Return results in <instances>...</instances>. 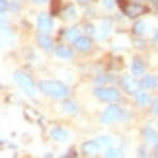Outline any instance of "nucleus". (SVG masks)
<instances>
[{"label": "nucleus", "instance_id": "f8f14e48", "mask_svg": "<svg viewBox=\"0 0 158 158\" xmlns=\"http://www.w3.org/2000/svg\"><path fill=\"white\" fill-rule=\"evenodd\" d=\"M141 86H143L144 90H152L154 86H158V76H154V74L144 76L143 80H141Z\"/></svg>", "mask_w": 158, "mask_h": 158}, {"label": "nucleus", "instance_id": "f257e3e1", "mask_svg": "<svg viewBox=\"0 0 158 158\" xmlns=\"http://www.w3.org/2000/svg\"><path fill=\"white\" fill-rule=\"evenodd\" d=\"M39 90L51 98H66L69 96V88L63 82H53V80H43L39 84Z\"/></svg>", "mask_w": 158, "mask_h": 158}, {"label": "nucleus", "instance_id": "412c9836", "mask_svg": "<svg viewBox=\"0 0 158 158\" xmlns=\"http://www.w3.org/2000/svg\"><path fill=\"white\" fill-rule=\"evenodd\" d=\"M106 158H123V152L119 148H107L106 150Z\"/></svg>", "mask_w": 158, "mask_h": 158}, {"label": "nucleus", "instance_id": "bb28decb", "mask_svg": "<svg viewBox=\"0 0 158 158\" xmlns=\"http://www.w3.org/2000/svg\"><path fill=\"white\" fill-rule=\"evenodd\" d=\"M104 4H106V8H113V0H104Z\"/></svg>", "mask_w": 158, "mask_h": 158}, {"label": "nucleus", "instance_id": "393cba45", "mask_svg": "<svg viewBox=\"0 0 158 158\" xmlns=\"http://www.w3.org/2000/svg\"><path fill=\"white\" fill-rule=\"evenodd\" d=\"M152 113L158 117V100H156V102H152Z\"/></svg>", "mask_w": 158, "mask_h": 158}, {"label": "nucleus", "instance_id": "72a5a7b5", "mask_svg": "<svg viewBox=\"0 0 158 158\" xmlns=\"http://www.w3.org/2000/svg\"><path fill=\"white\" fill-rule=\"evenodd\" d=\"M80 2H88V0H80Z\"/></svg>", "mask_w": 158, "mask_h": 158}, {"label": "nucleus", "instance_id": "ddd939ff", "mask_svg": "<svg viewBox=\"0 0 158 158\" xmlns=\"http://www.w3.org/2000/svg\"><path fill=\"white\" fill-rule=\"evenodd\" d=\"M131 72H133L135 76H141L143 72H144V63H143L141 59H135V60L131 63Z\"/></svg>", "mask_w": 158, "mask_h": 158}, {"label": "nucleus", "instance_id": "7c9ffc66", "mask_svg": "<svg viewBox=\"0 0 158 158\" xmlns=\"http://www.w3.org/2000/svg\"><path fill=\"white\" fill-rule=\"evenodd\" d=\"M154 156H156V158H158V143H156V144H154Z\"/></svg>", "mask_w": 158, "mask_h": 158}, {"label": "nucleus", "instance_id": "a211bd4d", "mask_svg": "<svg viewBox=\"0 0 158 158\" xmlns=\"http://www.w3.org/2000/svg\"><path fill=\"white\" fill-rule=\"evenodd\" d=\"M135 98H137V104L139 106H148L150 104V94H147V92H139Z\"/></svg>", "mask_w": 158, "mask_h": 158}, {"label": "nucleus", "instance_id": "cd10ccee", "mask_svg": "<svg viewBox=\"0 0 158 158\" xmlns=\"http://www.w3.org/2000/svg\"><path fill=\"white\" fill-rule=\"evenodd\" d=\"M86 33L92 35V33H94V27H92V26H86Z\"/></svg>", "mask_w": 158, "mask_h": 158}, {"label": "nucleus", "instance_id": "dca6fc26", "mask_svg": "<svg viewBox=\"0 0 158 158\" xmlns=\"http://www.w3.org/2000/svg\"><path fill=\"white\" fill-rule=\"evenodd\" d=\"M109 27H111V22H109V20H104V22L100 23V27H98V37H100V39L107 37V33H109Z\"/></svg>", "mask_w": 158, "mask_h": 158}, {"label": "nucleus", "instance_id": "20e7f679", "mask_svg": "<svg viewBox=\"0 0 158 158\" xmlns=\"http://www.w3.org/2000/svg\"><path fill=\"white\" fill-rule=\"evenodd\" d=\"M119 115H121V109H119L117 106H109L107 109H104V113H102L100 121L107 125V123H113V121H117Z\"/></svg>", "mask_w": 158, "mask_h": 158}, {"label": "nucleus", "instance_id": "a878e982", "mask_svg": "<svg viewBox=\"0 0 158 158\" xmlns=\"http://www.w3.org/2000/svg\"><path fill=\"white\" fill-rule=\"evenodd\" d=\"M0 6H2V12L8 10V0H0Z\"/></svg>", "mask_w": 158, "mask_h": 158}, {"label": "nucleus", "instance_id": "7ed1b4c3", "mask_svg": "<svg viewBox=\"0 0 158 158\" xmlns=\"http://www.w3.org/2000/svg\"><path fill=\"white\" fill-rule=\"evenodd\" d=\"M96 98L102 100V102H117L119 100V90L115 88H109V86H100L96 88Z\"/></svg>", "mask_w": 158, "mask_h": 158}, {"label": "nucleus", "instance_id": "9d476101", "mask_svg": "<svg viewBox=\"0 0 158 158\" xmlns=\"http://www.w3.org/2000/svg\"><path fill=\"white\" fill-rule=\"evenodd\" d=\"M74 47H76L78 51L86 53V51L92 49V39H90L88 35H86V37H80V39H76V41H74Z\"/></svg>", "mask_w": 158, "mask_h": 158}, {"label": "nucleus", "instance_id": "0eeeda50", "mask_svg": "<svg viewBox=\"0 0 158 158\" xmlns=\"http://www.w3.org/2000/svg\"><path fill=\"white\" fill-rule=\"evenodd\" d=\"M37 27H39V31H43V33H49L51 31V29H53V20L49 18V14L37 16Z\"/></svg>", "mask_w": 158, "mask_h": 158}, {"label": "nucleus", "instance_id": "b1692460", "mask_svg": "<svg viewBox=\"0 0 158 158\" xmlns=\"http://www.w3.org/2000/svg\"><path fill=\"white\" fill-rule=\"evenodd\" d=\"M96 141H98V143L102 144V148H104V147H109V143H111V139H109V137H98Z\"/></svg>", "mask_w": 158, "mask_h": 158}, {"label": "nucleus", "instance_id": "4be33fe9", "mask_svg": "<svg viewBox=\"0 0 158 158\" xmlns=\"http://www.w3.org/2000/svg\"><path fill=\"white\" fill-rule=\"evenodd\" d=\"M64 111H69V113H76V111H78V106L74 104V102H64Z\"/></svg>", "mask_w": 158, "mask_h": 158}, {"label": "nucleus", "instance_id": "39448f33", "mask_svg": "<svg viewBox=\"0 0 158 158\" xmlns=\"http://www.w3.org/2000/svg\"><path fill=\"white\" fill-rule=\"evenodd\" d=\"M121 86H123V90L127 94H131V96H137L141 90H139V84L135 82V78H131V76H121Z\"/></svg>", "mask_w": 158, "mask_h": 158}, {"label": "nucleus", "instance_id": "6ab92c4d", "mask_svg": "<svg viewBox=\"0 0 158 158\" xmlns=\"http://www.w3.org/2000/svg\"><path fill=\"white\" fill-rule=\"evenodd\" d=\"M147 29H148L147 22H137V23H135V27H133V31H135L137 35H144V33H147Z\"/></svg>", "mask_w": 158, "mask_h": 158}, {"label": "nucleus", "instance_id": "f03ea898", "mask_svg": "<svg viewBox=\"0 0 158 158\" xmlns=\"http://www.w3.org/2000/svg\"><path fill=\"white\" fill-rule=\"evenodd\" d=\"M14 80H16V84L27 96H35L37 88H35V84H33V80H31V76H29V74H26L23 70H18V72H14Z\"/></svg>", "mask_w": 158, "mask_h": 158}, {"label": "nucleus", "instance_id": "423d86ee", "mask_svg": "<svg viewBox=\"0 0 158 158\" xmlns=\"http://www.w3.org/2000/svg\"><path fill=\"white\" fill-rule=\"evenodd\" d=\"M144 12H147V8L144 6H141V4H127L125 8H123V14L127 16V18H137V16H143Z\"/></svg>", "mask_w": 158, "mask_h": 158}, {"label": "nucleus", "instance_id": "f3484780", "mask_svg": "<svg viewBox=\"0 0 158 158\" xmlns=\"http://www.w3.org/2000/svg\"><path fill=\"white\" fill-rule=\"evenodd\" d=\"M39 45L43 47L45 51H51L53 49V41H51V37L47 33H43V35H39Z\"/></svg>", "mask_w": 158, "mask_h": 158}, {"label": "nucleus", "instance_id": "2f4dec72", "mask_svg": "<svg viewBox=\"0 0 158 158\" xmlns=\"http://www.w3.org/2000/svg\"><path fill=\"white\" fill-rule=\"evenodd\" d=\"M35 4H43V2H47V0H33Z\"/></svg>", "mask_w": 158, "mask_h": 158}, {"label": "nucleus", "instance_id": "9b49d317", "mask_svg": "<svg viewBox=\"0 0 158 158\" xmlns=\"http://www.w3.org/2000/svg\"><path fill=\"white\" fill-rule=\"evenodd\" d=\"M143 137H144V143L147 144H156L158 143V135L152 127H147V129L143 131Z\"/></svg>", "mask_w": 158, "mask_h": 158}, {"label": "nucleus", "instance_id": "c85d7f7f", "mask_svg": "<svg viewBox=\"0 0 158 158\" xmlns=\"http://www.w3.org/2000/svg\"><path fill=\"white\" fill-rule=\"evenodd\" d=\"M117 4L121 6V8H125V6H127V0H117Z\"/></svg>", "mask_w": 158, "mask_h": 158}, {"label": "nucleus", "instance_id": "473e14b6", "mask_svg": "<svg viewBox=\"0 0 158 158\" xmlns=\"http://www.w3.org/2000/svg\"><path fill=\"white\" fill-rule=\"evenodd\" d=\"M156 41H158V31H156Z\"/></svg>", "mask_w": 158, "mask_h": 158}, {"label": "nucleus", "instance_id": "aec40b11", "mask_svg": "<svg viewBox=\"0 0 158 158\" xmlns=\"http://www.w3.org/2000/svg\"><path fill=\"white\" fill-rule=\"evenodd\" d=\"M76 16V8H74V6H64V10H63V18H64V20H70V18H74Z\"/></svg>", "mask_w": 158, "mask_h": 158}, {"label": "nucleus", "instance_id": "6e6552de", "mask_svg": "<svg viewBox=\"0 0 158 158\" xmlns=\"http://www.w3.org/2000/svg\"><path fill=\"white\" fill-rule=\"evenodd\" d=\"M100 150H102V144L98 141H88V143L82 144V152L86 154V156H96Z\"/></svg>", "mask_w": 158, "mask_h": 158}, {"label": "nucleus", "instance_id": "4468645a", "mask_svg": "<svg viewBox=\"0 0 158 158\" xmlns=\"http://www.w3.org/2000/svg\"><path fill=\"white\" fill-rule=\"evenodd\" d=\"M64 39L66 41H76V39H80V29L78 27H70V29H64Z\"/></svg>", "mask_w": 158, "mask_h": 158}, {"label": "nucleus", "instance_id": "2eb2a0df", "mask_svg": "<svg viewBox=\"0 0 158 158\" xmlns=\"http://www.w3.org/2000/svg\"><path fill=\"white\" fill-rule=\"evenodd\" d=\"M55 53H57V57H60V59H70L72 57V49L70 47H64V45H57Z\"/></svg>", "mask_w": 158, "mask_h": 158}, {"label": "nucleus", "instance_id": "c756f323", "mask_svg": "<svg viewBox=\"0 0 158 158\" xmlns=\"http://www.w3.org/2000/svg\"><path fill=\"white\" fill-rule=\"evenodd\" d=\"M139 154H141L139 158H147V152H144V148H141V150H139Z\"/></svg>", "mask_w": 158, "mask_h": 158}, {"label": "nucleus", "instance_id": "5701e85b", "mask_svg": "<svg viewBox=\"0 0 158 158\" xmlns=\"http://www.w3.org/2000/svg\"><path fill=\"white\" fill-rule=\"evenodd\" d=\"M96 80H98V84H107V82H111L113 78L109 76V74H102V76H98V78H96Z\"/></svg>", "mask_w": 158, "mask_h": 158}, {"label": "nucleus", "instance_id": "1a4fd4ad", "mask_svg": "<svg viewBox=\"0 0 158 158\" xmlns=\"http://www.w3.org/2000/svg\"><path fill=\"white\" fill-rule=\"evenodd\" d=\"M51 139L57 143H66L69 141V131L60 129V127H55V129H51Z\"/></svg>", "mask_w": 158, "mask_h": 158}]
</instances>
